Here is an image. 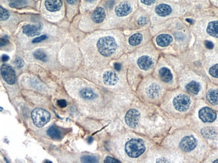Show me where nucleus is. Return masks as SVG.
<instances>
[{
  "label": "nucleus",
  "instance_id": "obj_36",
  "mask_svg": "<svg viewBox=\"0 0 218 163\" xmlns=\"http://www.w3.org/2000/svg\"><path fill=\"white\" fill-rule=\"evenodd\" d=\"M57 104L61 108H65L66 106V102L65 100H61L57 102Z\"/></svg>",
  "mask_w": 218,
  "mask_h": 163
},
{
  "label": "nucleus",
  "instance_id": "obj_30",
  "mask_svg": "<svg viewBox=\"0 0 218 163\" xmlns=\"http://www.w3.org/2000/svg\"><path fill=\"white\" fill-rule=\"evenodd\" d=\"M210 74L213 77L218 78V64H215L211 67L210 69Z\"/></svg>",
  "mask_w": 218,
  "mask_h": 163
},
{
  "label": "nucleus",
  "instance_id": "obj_41",
  "mask_svg": "<svg viewBox=\"0 0 218 163\" xmlns=\"http://www.w3.org/2000/svg\"><path fill=\"white\" fill-rule=\"evenodd\" d=\"M66 1L68 3H70V4H74V3H75L77 1H78V0H66Z\"/></svg>",
  "mask_w": 218,
  "mask_h": 163
},
{
  "label": "nucleus",
  "instance_id": "obj_27",
  "mask_svg": "<svg viewBox=\"0 0 218 163\" xmlns=\"http://www.w3.org/2000/svg\"><path fill=\"white\" fill-rule=\"evenodd\" d=\"M34 56L36 57V59L41 60L42 62H45L47 58L46 54L41 50H36L35 53H34Z\"/></svg>",
  "mask_w": 218,
  "mask_h": 163
},
{
  "label": "nucleus",
  "instance_id": "obj_34",
  "mask_svg": "<svg viewBox=\"0 0 218 163\" xmlns=\"http://www.w3.org/2000/svg\"><path fill=\"white\" fill-rule=\"evenodd\" d=\"M46 36H41L40 37H36L35 39H34L32 42L33 43H38V42H40L43 40H45L46 39Z\"/></svg>",
  "mask_w": 218,
  "mask_h": 163
},
{
  "label": "nucleus",
  "instance_id": "obj_25",
  "mask_svg": "<svg viewBox=\"0 0 218 163\" xmlns=\"http://www.w3.org/2000/svg\"><path fill=\"white\" fill-rule=\"evenodd\" d=\"M47 134L50 137L56 139V140H59V139L61 138V132L59 131V129H57L55 126H52L48 129L47 131Z\"/></svg>",
  "mask_w": 218,
  "mask_h": 163
},
{
  "label": "nucleus",
  "instance_id": "obj_22",
  "mask_svg": "<svg viewBox=\"0 0 218 163\" xmlns=\"http://www.w3.org/2000/svg\"><path fill=\"white\" fill-rule=\"evenodd\" d=\"M81 98L86 100H92L96 97V94L93 90L90 88H84L80 92Z\"/></svg>",
  "mask_w": 218,
  "mask_h": 163
},
{
  "label": "nucleus",
  "instance_id": "obj_17",
  "mask_svg": "<svg viewBox=\"0 0 218 163\" xmlns=\"http://www.w3.org/2000/svg\"><path fill=\"white\" fill-rule=\"evenodd\" d=\"M173 41V38L170 35L161 34L157 37V44L161 47L168 46Z\"/></svg>",
  "mask_w": 218,
  "mask_h": 163
},
{
  "label": "nucleus",
  "instance_id": "obj_44",
  "mask_svg": "<svg viewBox=\"0 0 218 163\" xmlns=\"http://www.w3.org/2000/svg\"><path fill=\"white\" fill-rule=\"evenodd\" d=\"M214 162H218V159L216 160V161H214Z\"/></svg>",
  "mask_w": 218,
  "mask_h": 163
},
{
  "label": "nucleus",
  "instance_id": "obj_42",
  "mask_svg": "<svg viewBox=\"0 0 218 163\" xmlns=\"http://www.w3.org/2000/svg\"><path fill=\"white\" fill-rule=\"evenodd\" d=\"M187 21L189 23H193V21L191 20H189V19H187Z\"/></svg>",
  "mask_w": 218,
  "mask_h": 163
},
{
  "label": "nucleus",
  "instance_id": "obj_26",
  "mask_svg": "<svg viewBox=\"0 0 218 163\" xmlns=\"http://www.w3.org/2000/svg\"><path fill=\"white\" fill-rule=\"evenodd\" d=\"M27 5V0H11L9 6L14 8H22Z\"/></svg>",
  "mask_w": 218,
  "mask_h": 163
},
{
  "label": "nucleus",
  "instance_id": "obj_2",
  "mask_svg": "<svg viewBox=\"0 0 218 163\" xmlns=\"http://www.w3.org/2000/svg\"><path fill=\"white\" fill-rule=\"evenodd\" d=\"M146 150L144 142L140 138H132L127 142L125 151L127 155L131 158H137L142 155Z\"/></svg>",
  "mask_w": 218,
  "mask_h": 163
},
{
  "label": "nucleus",
  "instance_id": "obj_33",
  "mask_svg": "<svg viewBox=\"0 0 218 163\" xmlns=\"http://www.w3.org/2000/svg\"><path fill=\"white\" fill-rule=\"evenodd\" d=\"M104 162H107V163H120V162L118 160L115 159L114 158L111 157V156H107V157H106Z\"/></svg>",
  "mask_w": 218,
  "mask_h": 163
},
{
  "label": "nucleus",
  "instance_id": "obj_29",
  "mask_svg": "<svg viewBox=\"0 0 218 163\" xmlns=\"http://www.w3.org/2000/svg\"><path fill=\"white\" fill-rule=\"evenodd\" d=\"M81 162H96L97 159L93 156H89V155H86L81 157Z\"/></svg>",
  "mask_w": 218,
  "mask_h": 163
},
{
  "label": "nucleus",
  "instance_id": "obj_5",
  "mask_svg": "<svg viewBox=\"0 0 218 163\" xmlns=\"http://www.w3.org/2000/svg\"><path fill=\"white\" fill-rule=\"evenodd\" d=\"M1 73L2 78L9 84H13L16 82L15 72L10 66L3 64L1 67Z\"/></svg>",
  "mask_w": 218,
  "mask_h": 163
},
{
  "label": "nucleus",
  "instance_id": "obj_32",
  "mask_svg": "<svg viewBox=\"0 0 218 163\" xmlns=\"http://www.w3.org/2000/svg\"><path fill=\"white\" fill-rule=\"evenodd\" d=\"M148 22V19L146 16H142L139 18L138 20V24L140 26H145L146 25Z\"/></svg>",
  "mask_w": 218,
  "mask_h": 163
},
{
  "label": "nucleus",
  "instance_id": "obj_8",
  "mask_svg": "<svg viewBox=\"0 0 218 163\" xmlns=\"http://www.w3.org/2000/svg\"><path fill=\"white\" fill-rule=\"evenodd\" d=\"M216 114L207 107L203 108L199 112V117L204 122H212L216 119Z\"/></svg>",
  "mask_w": 218,
  "mask_h": 163
},
{
  "label": "nucleus",
  "instance_id": "obj_20",
  "mask_svg": "<svg viewBox=\"0 0 218 163\" xmlns=\"http://www.w3.org/2000/svg\"><path fill=\"white\" fill-rule=\"evenodd\" d=\"M207 32L210 36L218 38V21L211 22L208 24Z\"/></svg>",
  "mask_w": 218,
  "mask_h": 163
},
{
  "label": "nucleus",
  "instance_id": "obj_39",
  "mask_svg": "<svg viewBox=\"0 0 218 163\" xmlns=\"http://www.w3.org/2000/svg\"><path fill=\"white\" fill-rule=\"evenodd\" d=\"M114 68L116 70L120 71L121 70V68H122V66H121V64L119 63H116L114 64Z\"/></svg>",
  "mask_w": 218,
  "mask_h": 163
},
{
  "label": "nucleus",
  "instance_id": "obj_10",
  "mask_svg": "<svg viewBox=\"0 0 218 163\" xmlns=\"http://www.w3.org/2000/svg\"><path fill=\"white\" fill-rule=\"evenodd\" d=\"M115 12L116 15L119 17H123L128 15L132 12V7L127 2H123L120 3L118 6L115 7Z\"/></svg>",
  "mask_w": 218,
  "mask_h": 163
},
{
  "label": "nucleus",
  "instance_id": "obj_9",
  "mask_svg": "<svg viewBox=\"0 0 218 163\" xmlns=\"http://www.w3.org/2000/svg\"><path fill=\"white\" fill-rule=\"evenodd\" d=\"M118 76L113 71H107L103 76L104 83L108 86L115 85L118 82Z\"/></svg>",
  "mask_w": 218,
  "mask_h": 163
},
{
  "label": "nucleus",
  "instance_id": "obj_18",
  "mask_svg": "<svg viewBox=\"0 0 218 163\" xmlns=\"http://www.w3.org/2000/svg\"><path fill=\"white\" fill-rule=\"evenodd\" d=\"M159 75L161 80L164 82H169L173 80V74L167 68H162L160 70Z\"/></svg>",
  "mask_w": 218,
  "mask_h": 163
},
{
  "label": "nucleus",
  "instance_id": "obj_16",
  "mask_svg": "<svg viewBox=\"0 0 218 163\" xmlns=\"http://www.w3.org/2000/svg\"><path fill=\"white\" fill-rule=\"evenodd\" d=\"M105 18V12L102 7L97 8L92 15V20L95 23H101Z\"/></svg>",
  "mask_w": 218,
  "mask_h": 163
},
{
  "label": "nucleus",
  "instance_id": "obj_23",
  "mask_svg": "<svg viewBox=\"0 0 218 163\" xmlns=\"http://www.w3.org/2000/svg\"><path fill=\"white\" fill-rule=\"evenodd\" d=\"M143 39V36L140 33H135V34L132 35L130 37L129 39V43L131 46H137L140 44L142 42Z\"/></svg>",
  "mask_w": 218,
  "mask_h": 163
},
{
  "label": "nucleus",
  "instance_id": "obj_1",
  "mask_svg": "<svg viewBox=\"0 0 218 163\" xmlns=\"http://www.w3.org/2000/svg\"><path fill=\"white\" fill-rule=\"evenodd\" d=\"M97 46L99 53L105 57L112 55L118 47L115 39L111 36H105L100 38Z\"/></svg>",
  "mask_w": 218,
  "mask_h": 163
},
{
  "label": "nucleus",
  "instance_id": "obj_28",
  "mask_svg": "<svg viewBox=\"0 0 218 163\" xmlns=\"http://www.w3.org/2000/svg\"><path fill=\"white\" fill-rule=\"evenodd\" d=\"M9 17V14L8 12L5 9H3L2 7H0V19H1V21L8 20Z\"/></svg>",
  "mask_w": 218,
  "mask_h": 163
},
{
  "label": "nucleus",
  "instance_id": "obj_3",
  "mask_svg": "<svg viewBox=\"0 0 218 163\" xmlns=\"http://www.w3.org/2000/svg\"><path fill=\"white\" fill-rule=\"evenodd\" d=\"M34 124L37 127H43L50 121L51 115L45 109L38 108L33 110L31 114Z\"/></svg>",
  "mask_w": 218,
  "mask_h": 163
},
{
  "label": "nucleus",
  "instance_id": "obj_24",
  "mask_svg": "<svg viewBox=\"0 0 218 163\" xmlns=\"http://www.w3.org/2000/svg\"><path fill=\"white\" fill-rule=\"evenodd\" d=\"M202 135L205 138L214 139L216 136V132L212 128H204L201 130Z\"/></svg>",
  "mask_w": 218,
  "mask_h": 163
},
{
  "label": "nucleus",
  "instance_id": "obj_19",
  "mask_svg": "<svg viewBox=\"0 0 218 163\" xmlns=\"http://www.w3.org/2000/svg\"><path fill=\"white\" fill-rule=\"evenodd\" d=\"M207 100L212 105L218 104V90L211 89L208 91L207 94Z\"/></svg>",
  "mask_w": 218,
  "mask_h": 163
},
{
  "label": "nucleus",
  "instance_id": "obj_14",
  "mask_svg": "<svg viewBox=\"0 0 218 163\" xmlns=\"http://www.w3.org/2000/svg\"><path fill=\"white\" fill-rule=\"evenodd\" d=\"M161 86L156 84H152L147 88L146 93L150 98H155L161 95Z\"/></svg>",
  "mask_w": 218,
  "mask_h": 163
},
{
  "label": "nucleus",
  "instance_id": "obj_11",
  "mask_svg": "<svg viewBox=\"0 0 218 163\" xmlns=\"http://www.w3.org/2000/svg\"><path fill=\"white\" fill-rule=\"evenodd\" d=\"M138 65L140 69L143 70H148L151 69L154 65L153 60L147 56L140 57L138 60Z\"/></svg>",
  "mask_w": 218,
  "mask_h": 163
},
{
  "label": "nucleus",
  "instance_id": "obj_7",
  "mask_svg": "<svg viewBox=\"0 0 218 163\" xmlns=\"http://www.w3.org/2000/svg\"><path fill=\"white\" fill-rule=\"evenodd\" d=\"M197 146L196 139L192 136L184 137L179 144L181 149L184 152H190L193 151Z\"/></svg>",
  "mask_w": 218,
  "mask_h": 163
},
{
  "label": "nucleus",
  "instance_id": "obj_6",
  "mask_svg": "<svg viewBox=\"0 0 218 163\" xmlns=\"http://www.w3.org/2000/svg\"><path fill=\"white\" fill-rule=\"evenodd\" d=\"M140 114L136 109H131L128 110L125 114V121L128 125L131 128H136L139 122Z\"/></svg>",
  "mask_w": 218,
  "mask_h": 163
},
{
  "label": "nucleus",
  "instance_id": "obj_13",
  "mask_svg": "<svg viewBox=\"0 0 218 163\" xmlns=\"http://www.w3.org/2000/svg\"><path fill=\"white\" fill-rule=\"evenodd\" d=\"M46 8L48 11L55 12L59 11L62 6L61 0H46L45 2Z\"/></svg>",
  "mask_w": 218,
  "mask_h": 163
},
{
  "label": "nucleus",
  "instance_id": "obj_15",
  "mask_svg": "<svg viewBox=\"0 0 218 163\" xmlns=\"http://www.w3.org/2000/svg\"><path fill=\"white\" fill-rule=\"evenodd\" d=\"M155 12L158 16L164 17L170 15L172 12V9L168 5L160 4L155 8Z\"/></svg>",
  "mask_w": 218,
  "mask_h": 163
},
{
  "label": "nucleus",
  "instance_id": "obj_37",
  "mask_svg": "<svg viewBox=\"0 0 218 163\" xmlns=\"http://www.w3.org/2000/svg\"><path fill=\"white\" fill-rule=\"evenodd\" d=\"M141 2L145 5H148V6H150V5H152L155 2H156V0H141Z\"/></svg>",
  "mask_w": 218,
  "mask_h": 163
},
{
  "label": "nucleus",
  "instance_id": "obj_43",
  "mask_svg": "<svg viewBox=\"0 0 218 163\" xmlns=\"http://www.w3.org/2000/svg\"><path fill=\"white\" fill-rule=\"evenodd\" d=\"M86 1H87V2H93V1H94V0H86Z\"/></svg>",
  "mask_w": 218,
  "mask_h": 163
},
{
  "label": "nucleus",
  "instance_id": "obj_40",
  "mask_svg": "<svg viewBox=\"0 0 218 163\" xmlns=\"http://www.w3.org/2000/svg\"><path fill=\"white\" fill-rule=\"evenodd\" d=\"M2 61L6 62V61H8L9 60V56H7V55H3V56H2Z\"/></svg>",
  "mask_w": 218,
  "mask_h": 163
},
{
  "label": "nucleus",
  "instance_id": "obj_35",
  "mask_svg": "<svg viewBox=\"0 0 218 163\" xmlns=\"http://www.w3.org/2000/svg\"><path fill=\"white\" fill-rule=\"evenodd\" d=\"M8 43H9V40L7 36H4L1 38V46L6 45Z\"/></svg>",
  "mask_w": 218,
  "mask_h": 163
},
{
  "label": "nucleus",
  "instance_id": "obj_4",
  "mask_svg": "<svg viewBox=\"0 0 218 163\" xmlns=\"http://www.w3.org/2000/svg\"><path fill=\"white\" fill-rule=\"evenodd\" d=\"M191 104L189 96L185 94H180L174 98L173 105L179 112H185L189 109Z\"/></svg>",
  "mask_w": 218,
  "mask_h": 163
},
{
  "label": "nucleus",
  "instance_id": "obj_38",
  "mask_svg": "<svg viewBox=\"0 0 218 163\" xmlns=\"http://www.w3.org/2000/svg\"><path fill=\"white\" fill-rule=\"evenodd\" d=\"M205 46L207 47V48L208 49H212L213 47H214V45L211 42H209V41H206L205 42Z\"/></svg>",
  "mask_w": 218,
  "mask_h": 163
},
{
  "label": "nucleus",
  "instance_id": "obj_31",
  "mask_svg": "<svg viewBox=\"0 0 218 163\" xmlns=\"http://www.w3.org/2000/svg\"><path fill=\"white\" fill-rule=\"evenodd\" d=\"M14 64L18 68H21L24 66V61L20 57H16V58L14 60Z\"/></svg>",
  "mask_w": 218,
  "mask_h": 163
},
{
  "label": "nucleus",
  "instance_id": "obj_21",
  "mask_svg": "<svg viewBox=\"0 0 218 163\" xmlns=\"http://www.w3.org/2000/svg\"><path fill=\"white\" fill-rule=\"evenodd\" d=\"M200 85L197 82L192 81L186 86V89L188 91L193 94H197L200 91Z\"/></svg>",
  "mask_w": 218,
  "mask_h": 163
},
{
  "label": "nucleus",
  "instance_id": "obj_12",
  "mask_svg": "<svg viewBox=\"0 0 218 163\" xmlns=\"http://www.w3.org/2000/svg\"><path fill=\"white\" fill-rule=\"evenodd\" d=\"M41 27L35 25H26L23 27V32L24 34L30 37H34L39 35L40 33Z\"/></svg>",
  "mask_w": 218,
  "mask_h": 163
}]
</instances>
